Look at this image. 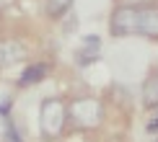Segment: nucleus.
I'll return each mask as SVG.
<instances>
[{
    "label": "nucleus",
    "instance_id": "nucleus-1",
    "mask_svg": "<svg viewBox=\"0 0 158 142\" xmlns=\"http://www.w3.org/2000/svg\"><path fill=\"white\" fill-rule=\"evenodd\" d=\"M109 29L114 36H148L158 39V5L143 3V5H119L111 13Z\"/></svg>",
    "mask_w": 158,
    "mask_h": 142
},
{
    "label": "nucleus",
    "instance_id": "nucleus-2",
    "mask_svg": "<svg viewBox=\"0 0 158 142\" xmlns=\"http://www.w3.org/2000/svg\"><path fill=\"white\" fill-rule=\"evenodd\" d=\"M68 106L60 98H47L39 106V129L47 140H55L62 134L65 124H68Z\"/></svg>",
    "mask_w": 158,
    "mask_h": 142
},
{
    "label": "nucleus",
    "instance_id": "nucleus-3",
    "mask_svg": "<svg viewBox=\"0 0 158 142\" xmlns=\"http://www.w3.org/2000/svg\"><path fill=\"white\" fill-rule=\"evenodd\" d=\"M73 116H75L78 124H83V127H96L101 121V106L94 98H83L73 106Z\"/></svg>",
    "mask_w": 158,
    "mask_h": 142
},
{
    "label": "nucleus",
    "instance_id": "nucleus-4",
    "mask_svg": "<svg viewBox=\"0 0 158 142\" xmlns=\"http://www.w3.org/2000/svg\"><path fill=\"white\" fill-rule=\"evenodd\" d=\"M23 54H26V49H23L21 41H16V39H3V41H0V70L18 65L23 60Z\"/></svg>",
    "mask_w": 158,
    "mask_h": 142
},
{
    "label": "nucleus",
    "instance_id": "nucleus-5",
    "mask_svg": "<svg viewBox=\"0 0 158 142\" xmlns=\"http://www.w3.org/2000/svg\"><path fill=\"white\" fill-rule=\"evenodd\" d=\"M143 103L148 108L158 106V75H150L145 83H143Z\"/></svg>",
    "mask_w": 158,
    "mask_h": 142
},
{
    "label": "nucleus",
    "instance_id": "nucleus-6",
    "mask_svg": "<svg viewBox=\"0 0 158 142\" xmlns=\"http://www.w3.org/2000/svg\"><path fill=\"white\" fill-rule=\"evenodd\" d=\"M70 5H73V0H44V8L52 18H62L70 10Z\"/></svg>",
    "mask_w": 158,
    "mask_h": 142
},
{
    "label": "nucleus",
    "instance_id": "nucleus-7",
    "mask_svg": "<svg viewBox=\"0 0 158 142\" xmlns=\"http://www.w3.org/2000/svg\"><path fill=\"white\" fill-rule=\"evenodd\" d=\"M47 75V65H31V67H26V73L21 75V85H29V83H36L42 80V77Z\"/></svg>",
    "mask_w": 158,
    "mask_h": 142
},
{
    "label": "nucleus",
    "instance_id": "nucleus-8",
    "mask_svg": "<svg viewBox=\"0 0 158 142\" xmlns=\"http://www.w3.org/2000/svg\"><path fill=\"white\" fill-rule=\"evenodd\" d=\"M5 142H21L16 137V129H13V127H8V132H5Z\"/></svg>",
    "mask_w": 158,
    "mask_h": 142
}]
</instances>
